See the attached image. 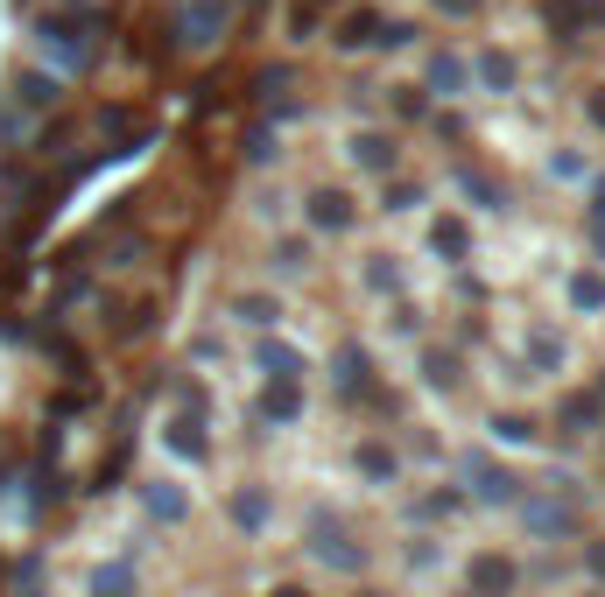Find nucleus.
I'll return each instance as SVG.
<instances>
[{"mask_svg": "<svg viewBox=\"0 0 605 597\" xmlns=\"http://www.w3.org/2000/svg\"><path fill=\"white\" fill-rule=\"evenodd\" d=\"M127 134H141V119H135V113H127V106H113V113H106V141H113V148H121V141H127Z\"/></svg>", "mask_w": 605, "mask_h": 597, "instance_id": "nucleus-28", "label": "nucleus"}, {"mask_svg": "<svg viewBox=\"0 0 605 597\" xmlns=\"http://www.w3.org/2000/svg\"><path fill=\"white\" fill-rule=\"evenodd\" d=\"M169 450H176V457H190V465H198V457L212 450V443H204V415H176V422H169Z\"/></svg>", "mask_w": 605, "mask_h": 597, "instance_id": "nucleus-10", "label": "nucleus"}, {"mask_svg": "<svg viewBox=\"0 0 605 597\" xmlns=\"http://www.w3.org/2000/svg\"><path fill=\"white\" fill-rule=\"evenodd\" d=\"M542 14H550V28H556V36H564V42H570V28H584L578 0H550V8H542Z\"/></svg>", "mask_w": 605, "mask_h": 597, "instance_id": "nucleus-25", "label": "nucleus"}, {"mask_svg": "<svg viewBox=\"0 0 605 597\" xmlns=\"http://www.w3.org/2000/svg\"><path fill=\"white\" fill-rule=\"evenodd\" d=\"M374 28H380L374 8H352L345 22H338V42H345V50H360V42H374Z\"/></svg>", "mask_w": 605, "mask_h": 597, "instance_id": "nucleus-19", "label": "nucleus"}, {"mask_svg": "<svg viewBox=\"0 0 605 597\" xmlns=\"http://www.w3.org/2000/svg\"><path fill=\"white\" fill-rule=\"evenodd\" d=\"M352 465H360L366 478H374V485H388V478L402 471V457H394L388 443H360V450H352Z\"/></svg>", "mask_w": 605, "mask_h": 597, "instance_id": "nucleus-12", "label": "nucleus"}, {"mask_svg": "<svg viewBox=\"0 0 605 597\" xmlns=\"http://www.w3.org/2000/svg\"><path fill=\"white\" fill-rule=\"evenodd\" d=\"M232 317H247L254 331H268V323L282 317V309H275V295H240V303H232Z\"/></svg>", "mask_w": 605, "mask_h": 597, "instance_id": "nucleus-22", "label": "nucleus"}, {"mask_svg": "<svg viewBox=\"0 0 605 597\" xmlns=\"http://www.w3.org/2000/svg\"><path fill=\"white\" fill-rule=\"evenodd\" d=\"M331 372H338V386H345V394H366V386H374V358H366L360 345H338Z\"/></svg>", "mask_w": 605, "mask_h": 597, "instance_id": "nucleus-7", "label": "nucleus"}, {"mask_svg": "<svg viewBox=\"0 0 605 597\" xmlns=\"http://www.w3.org/2000/svg\"><path fill=\"white\" fill-rule=\"evenodd\" d=\"M310 556L324 562V570H338V576H352L366 562V548H352L345 534H338V513L331 506H317V513H310Z\"/></svg>", "mask_w": 605, "mask_h": 597, "instance_id": "nucleus-1", "label": "nucleus"}, {"mask_svg": "<svg viewBox=\"0 0 605 597\" xmlns=\"http://www.w3.org/2000/svg\"><path fill=\"white\" fill-rule=\"evenodd\" d=\"M275 597H310V590H303V584H282V590H275Z\"/></svg>", "mask_w": 605, "mask_h": 597, "instance_id": "nucleus-41", "label": "nucleus"}, {"mask_svg": "<svg viewBox=\"0 0 605 597\" xmlns=\"http://www.w3.org/2000/svg\"><path fill=\"white\" fill-rule=\"evenodd\" d=\"M289 36H317V14H310L303 0H297V8H289Z\"/></svg>", "mask_w": 605, "mask_h": 597, "instance_id": "nucleus-33", "label": "nucleus"}, {"mask_svg": "<svg viewBox=\"0 0 605 597\" xmlns=\"http://www.w3.org/2000/svg\"><path fill=\"white\" fill-rule=\"evenodd\" d=\"M592 198H598V204H592V218H598V226H605V176H598V183H592Z\"/></svg>", "mask_w": 605, "mask_h": 597, "instance_id": "nucleus-39", "label": "nucleus"}, {"mask_svg": "<svg viewBox=\"0 0 605 597\" xmlns=\"http://www.w3.org/2000/svg\"><path fill=\"white\" fill-rule=\"evenodd\" d=\"M14 99H22L28 113H42V106H56V78H42V71H22V85H14Z\"/></svg>", "mask_w": 605, "mask_h": 597, "instance_id": "nucleus-16", "label": "nucleus"}, {"mask_svg": "<svg viewBox=\"0 0 605 597\" xmlns=\"http://www.w3.org/2000/svg\"><path fill=\"white\" fill-rule=\"evenodd\" d=\"M598 408H605V380H598Z\"/></svg>", "mask_w": 605, "mask_h": 597, "instance_id": "nucleus-42", "label": "nucleus"}, {"mask_svg": "<svg viewBox=\"0 0 605 597\" xmlns=\"http://www.w3.org/2000/svg\"><path fill=\"white\" fill-rule=\"evenodd\" d=\"M218 28H226V0H190L184 8V42H218Z\"/></svg>", "mask_w": 605, "mask_h": 597, "instance_id": "nucleus-5", "label": "nucleus"}, {"mask_svg": "<svg viewBox=\"0 0 605 597\" xmlns=\"http://www.w3.org/2000/svg\"><path fill=\"white\" fill-rule=\"evenodd\" d=\"M430 246L444 253V261H465V246H471V232H465V218H437L430 226Z\"/></svg>", "mask_w": 605, "mask_h": 597, "instance_id": "nucleus-14", "label": "nucleus"}, {"mask_svg": "<svg viewBox=\"0 0 605 597\" xmlns=\"http://www.w3.org/2000/svg\"><path fill=\"white\" fill-rule=\"evenodd\" d=\"M423 372H430V386H457V352H430Z\"/></svg>", "mask_w": 605, "mask_h": 597, "instance_id": "nucleus-26", "label": "nucleus"}, {"mask_svg": "<svg viewBox=\"0 0 605 597\" xmlns=\"http://www.w3.org/2000/svg\"><path fill=\"white\" fill-rule=\"evenodd\" d=\"M366 281H374L380 295H394V289H402V267H394V261H374V267H366Z\"/></svg>", "mask_w": 605, "mask_h": 597, "instance_id": "nucleus-29", "label": "nucleus"}, {"mask_svg": "<svg viewBox=\"0 0 605 597\" xmlns=\"http://www.w3.org/2000/svg\"><path fill=\"white\" fill-rule=\"evenodd\" d=\"M465 78L471 71L457 64V56H430V85H423V92H465Z\"/></svg>", "mask_w": 605, "mask_h": 597, "instance_id": "nucleus-20", "label": "nucleus"}, {"mask_svg": "<svg viewBox=\"0 0 605 597\" xmlns=\"http://www.w3.org/2000/svg\"><path fill=\"white\" fill-rule=\"evenodd\" d=\"M310 226L317 232H345L352 226V198L345 190H317V198H310Z\"/></svg>", "mask_w": 605, "mask_h": 597, "instance_id": "nucleus-6", "label": "nucleus"}, {"mask_svg": "<svg viewBox=\"0 0 605 597\" xmlns=\"http://www.w3.org/2000/svg\"><path fill=\"white\" fill-rule=\"evenodd\" d=\"M584 113H592V127H605V85H598L592 99H584Z\"/></svg>", "mask_w": 605, "mask_h": 597, "instance_id": "nucleus-37", "label": "nucleus"}, {"mask_svg": "<svg viewBox=\"0 0 605 597\" xmlns=\"http://www.w3.org/2000/svg\"><path fill=\"white\" fill-rule=\"evenodd\" d=\"M282 92H289V71H282V64L261 71V92H254V99H282Z\"/></svg>", "mask_w": 605, "mask_h": 597, "instance_id": "nucleus-31", "label": "nucleus"}, {"mask_svg": "<svg viewBox=\"0 0 605 597\" xmlns=\"http://www.w3.org/2000/svg\"><path fill=\"white\" fill-rule=\"evenodd\" d=\"M352 162L374 176H394V141L388 134H352Z\"/></svg>", "mask_w": 605, "mask_h": 597, "instance_id": "nucleus-9", "label": "nucleus"}, {"mask_svg": "<svg viewBox=\"0 0 605 597\" xmlns=\"http://www.w3.org/2000/svg\"><path fill=\"white\" fill-rule=\"evenodd\" d=\"M465 584H471V597H514V584H521V570H514L507 556H471Z\"/></svg>", "mask_w": 605, "mask_h": 597, "instance_id": "nucleus-2", "label": "nucleus"}, {"mask_svg": "<svg viewBox=\"0 0 605 597\" xmlns=\"http://www.w3.org/2000/svg\"><path fill=\"white\" fill-rule=\"evenodd\" d=\"M528 358H535L542 372H556V366H564V338H556V331H528Z\"/></svg>", "mask_w": 605, "mask_h": 597, "instance_id": "nucleus-21", "label": "nucleus"}, {"mask_svg": "<svg viewBox=\"0 0 605 597\" xmlns=\"http://www.w3.org/2000/svg\"><path fill=\"white\" fill-rule=\"evenodd\" d=\"M310 261V246H303V239H282V253H275V267H303Z\"/></svg>", "mask_w": 605, "mask_h": 597, "instance_id": "nucleus-36", "label": "nucleus"}, {"mask_svg": "<svg viewBox=\"0 0 605 597\" xmlns=\"http://www.w3.org/2000/svg\"><path fill=\"white\" fill-rule=\"evenodd\" d=\"M465 478H471V492H479L486 506H507L514 499V478L493 465V457H465Z\"/></svg>", "mask_w": 605, "mask_h": 597, "instance_id": "nucleus-3", "label": "nucleus"}, {"mask_svg": "<svg viewBox=\"0 0 605 597\" xmlns=\"http://www.w3.org/2000/svg\"><path fill=\"white\" fill-rule=\"evenodd\" d=\"M598 415H605V408H598V394H570V401H564V415H556V422H564L570 436H584V429H598Z\"/></svg>", "mask_w": 605, "mask_h": 597, "instance_id": "nucleus-13", "label": "nucleus"}, {"mask_svg": "<svg viewBox=\"0 0 605 597\" xmlns=\"http://www.w3.org/2000/svg\"><path fill=\"white\" fill-rule=\"evenodd\" d=\"M528 534H570L564 506H528Z\"/></svg>", "mask_w": 605, "mask_h": 597, "instance_id": "nucleus-24", "label": "nucleus"}, {"mask_svg": "<svg viewBox=\"0 0 605 597\" xmlns=\"http://www.w3.org/2000/svg\"><path fill=\"white\" fill-rule=\"evenodd\" d=\"M457 190H465V198H479L486 212H500V204H507V198H500V183H493V176H471V169H457Z\"/></svg>", "mask_w": 605, "mask_h": 597, "instance_id": "nucleus-23", "label": "nucleus"}, {"mask_svg": "<svg viewBox=\"0 0 605 597\" xmlns=\"http://www.w3.org/2000/svg\"><path fill=\"white\" fill-rule=\"evenodd\" d=\"M232 528H268V492H232Z\"/></svg>", "mask_w": 605, "mask_h": 597, "instance_id": "nucleus-17", "label": "nucleus"}, {"mask_svg": "<svg viewBox=\"0 0 605 597\" xmlns=\"http://www.w3.org/2000/svg\"><path fill=\"white\" fill-rule=\"evenodd\" d=\"M141 506H149L155 520H184L190 506H184V492L169 485V478H149V485H141Z\"/></svg>", "mask_w": 605, "mask_h": 597, "instance_id": "nucleus-11", "label": "nucleus"}, {"mask_svg": "<svg viewBox=\"0 0 605 597\" xmlns=\"http://www.w3.org/2000/svg\"><path fill=\"white\" fill-rule=\"evenodd\" d=\"M261 366H268V372H289V380H297V372H303V358L289 352V345H261Z\"/></svg>", "mask_w": 605, "mask_h": 597, "instance_id": "nucleus-27", "label": "nucleus"}, {"mask_svg": "<svg viewBox=\"0 0 605 597\" xmlns=\"http://www.w3.org/2000/svg\"><path fill=\"white\" fill-rule=\"evenodd\" d=\"M394 106H402L408 119H423V113H430V92H423V85H408V92H402V99H394Z\"/></svg>", "mask_w": 605, "mask_h": 597, "instance_id": "nucleus-32", "label": "nucleus"}, {"mask_svg": "<svg viewBox=\"0 0 605 597\" xmlns=\"http://www.w3.org/2000/svg\"><path fill=\"white\" fill-rule=\"evenodd\" d=\"M570 303H578V309H605V275H598V267H578V275H570Z\"/></svg>", "mask_w": 605, "mask_h": 597, "instance_id": "nucleus-18", "label": "nucleus"}, {"mask_svg": "<svg viewBox=\"0 0 605 597\" xmlns=\"http://www.w3.org/2000/svg\"><path fill=\"white\" fill-rule=\"evenodd\" d=\"M584 562H592V576H605V542H592V548H584Z\"/></svg>", "mask_w": 605, "mask_h": 597, "instance_id": "nucleus-38", "label": "nucleus"}, {"mask_svg": "<svg viewBox=\"0 0 605 597\" xmlns=\"http://www.w3.org/2000/svg\"><path fill=\"white\" fill-rule=\"evenodd\" d=\"M261 415H268V422H297L303 415V386L289 380V372H275V380L261 386Z\"/></svg>", "mask_w": 605, "mask_h": 597, "instance_id": "nucleus-4", "label": "nucleus"}, {"mask_svg": "<svg viewBox=\"0 0 605 597\" xmlns=\"http://www.w3.org/2000/svg\"><path fill=\"white\" fill-rule=\"evenodd\" d=\"M416 204H423V190H408V183L388 190V212H416Z\"/></svg>", "mask_w": 605, "mask_h": 597, "instance_id": "nucleus-35", "label": "nucleus"}, {"mask_svg": "<svg viewBox=\"0 0 605 597\" xmlns=\"http://www.w3.org/2000/svg\"><path fill=\"white\" fill-rule=\"evenodd\" d=\"M92 597H135V562H106V570H92Z\"/></svg>", "mask_w": 605, "mask_h": 597, "instance_id": "nucleus-15", "label": "nucleus"}, {"mask_svg": "<svg viewBox=\"0 0 605 597\" xmlns=\"http://www.w3.org/2000/svg\"><path fill=\"white\" fill-rule=\"evenodd\" d=\"M437 8H444V14H471V8H479V0H437Z\"/></svg>", "mask_w": 605, "mask_h": 597, "instance_id": "nucleus-40", "label": "nucleus"}, {"mask_svg": "<svg viewBox=\"0 0 605 597\" xmlns=\"http://www.w3.org/2000/svg\"><path fill=\"white\" fill-rule=\"evenodd\" d=\"M471 71H479V85H486V92H514V78H521L507 50H479V56H471Z\"/></svg>", "mask_w": 605, "mask_h": 597, "instance_id": "nucleus-8", "label": "nucleus"}, {"mask_svg": "<svg viewBox=\"0 0 605 597\" xmlns=\"http://www.w3.org/2000/svg\"><path fill=\"white\" fill-rule=\"evenodd\" d=\"M247 162H275V134H247Z\"/></svg>", "mask_w": 605, "mask_h": 597, "instance_id": "nucleus-34", "label": "nucleus"}, {"mask_svg": "<svg viewBox=\"0 0 605 597\" xmlns=\"http://www.w3.org/2000/svg\"><path fill=\"white\" fill-rule=\"evenodd\" d=\"M500 436H507V443H535V422H521V415H500Z\"/></svg>", "mask_w": 605, "mask_h": 597, "instance_id": "nucleus-30", "label": "nucleus"}]
</instances>
